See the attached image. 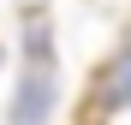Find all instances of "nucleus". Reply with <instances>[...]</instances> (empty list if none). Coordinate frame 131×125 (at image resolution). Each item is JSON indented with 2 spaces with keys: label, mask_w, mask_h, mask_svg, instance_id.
Returning <instances> with one entry per match:
<instances>
[{
  "label": "nucleus",
  "mask_w": 131,
  "mask_h": 125,
  "mask_svg": "<svg viewBox=\"0 0 131 125\" xmlns=\"http://www.w3.org/2000/svg\"><path fill=\"white\" fill-rule=\"evenodd\" d=\"M24 66H54V24L42 12H30L24 24Z\"/></svg>",
  "instance_id": "obj_3"
},
{
  "label": "nucleus",
  "mask_w": 131,
  "mask_h": 125,
  "mask_svg": "<svg viewBox=\"0 0 131 125\" xmlns=\"http://www.w3.org/2000/svg\"><path fill=\"white\" fill-rule=\"evenodd\" d=\"M95 95L107 101V107H131V42L101 66V83H95Z\"/></svg>",
  "instance_id": "obj_2"
},
{
  "label": "nucleus",
  "mask_w": 131,
  "mask_h": 125,
  "mask_svg": "<svg viewBox=\"0 0 131 125\" xmlns=\"http://www.w3.org/2000/svg\"><path fill=\"white\" fill-rule=\"evenodd\" d=\"M60 107V72L54 66H24L12 89V107H6V125H48Z\"/></svg>",
  "instance_id": "obj_1"
}]
</instances>
